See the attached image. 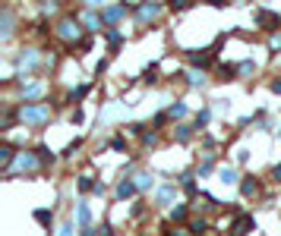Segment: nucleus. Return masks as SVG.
Listing matches in <instances>:
<instances>
[{"label": "nucleus", "mask_w": 281, "mask_h": 236, "mask_svg": "<svg viewBox=\"0 0 281 236\" xmlns=\"http://www.w3.org/2000/svg\"><path fill=\"white\" fill-rule=\"evenodd\" d=\"M240 189H243V195H259V183H256V177H246Z\"/></svg>", "instance_id": "9b49d317"}, {"label": "nucleus", "mask_w": 281, "mask_h": 236, "mask_svg": "<svg viewBox=\"0 0 281 236\" xmlns=\"http://www.w3.org/2000/svg\"><path fill=\"white\" fill-rule=\"evenodd\" d=\"M152 186V177H149V173H139V177H136V189H149Z\"/></svg>", "instance_id": "f3484780"}, {"label": "nucleus", "mask_w": 281, "mask_h": 236, "mask_svg": "<svg viewBox=\"0 0 281 236\" xmlns=\"http://www.w3.org/2000/svg\"><path fill=\"white\" fill-rule=\"evenodd\" d=\"M177 139H180V142H186V139H190V126H180V132H177Z\"/></svg>", "instance_id": "b1692460"}, {"label": "nucleus", "mask_w": 281, "mask_h": 236, "mask_svg": "<svg viewBox=\"0 0 281 236\" xmlns=\"http://www.w3.org/2000/svg\"><path fill=\"white\" fill-rule=\"evenodd\" d=\"M174 192H177V186H164L161 192H158V205H168V201L174 199Z\"/></svg>", "instance_id": "ddd939ff"}, {"label": "nucleus", "mask_w": 281, "mask_h": 236, "mask_svg": "<svg viewBox=\"0 0 281 236\" xmlns=\"http://www.w3.org/2000/svg\"><path fill=\"white\" fill-rule=\"evenodd\" d=\"M41 91H44V85H41V82H35V85H29V89L22 91V98H38Z\"/></svg>", "instance_id": "2eb2a0df"}, {"label": "nucleus", "mask_w": 281, "mask_h": 236, "mask_svg": "<svg viewBox=\"0 0 281 236\" xmlns=\"http://www.w3.org/2000/svg\"><path fill=\"white\" fill-rule=\"evenodd\" d=\"M89 220H92L89 205H79V224H82V227H89Z\"/></svg>", "instance_id": "dca6fc26"}, {"label": "nucleus", "mask_w": 281, "mask_h": 236, "mask_svg": "<svg viewBox=\"0 0 281 236\" xmlns=\"http://www.w3.org/2000/svg\"><path fill=\"white\" fill-rule=\"evenodd\" d=\"M212 60H215V57H212L209 51H205V54H193V63H196V66H209Z\"/></svg>", "instance_id": "4468645a"}, {"label": "nucleus", "mask_w": 281, "mask_h": 236, "mask_svg": "<svg viewBox=\"0 0 281 236\" xmlns=\"http://www.w3.org/2000/svg\"><path fill=\"white\" fill-rule=\"evenodd\" d=\"M158 13H161V6H155V3H145V6H139V19L142 22H149V19H158Z\"/></svg>", "instance_id": "423d86ee"}, {"label": "nucleus", "mask_w": 281, "mask_h": 236, "mask_svg": "<svg viewBox=\"0 0 281 236\" xmlns=\"http://www.w3.org/2000/svg\"><path fill=\"white\" fill-rule=\"evenodd\" d=\"M54 35L60 38V41H66V44L79 41V22H76V19H60L57 29H54Z\"/></svg>", "instance_id": "f03ea898"}, {"label": "nucleus", "mask_w": 281, "mask_h": 236, "mask_svg": "<svg viewBox=\"0 0 281 236\" xmlns=\"http://www.w3.org/2000/svg\"><path fill=\"white\" fill-rule=\"evenodd\" d=\"M79 189H82V192H89V189H95V183H92V177H82V180H79Z\"/></svg>", "instance_id": "4be33fe9"}, {"label": "nucleus", "mask_w": 281, "mask_h": 236, "mask_svg": "<svg viewBox=\"0 0 281 236\" xmlns=\"http://www.w3.org/2000/svg\"><path fill=\"white\" fill-rule=\"evenodd\" d=\"M16 63H19V70H35V63H38L35 51H22V57H19Z\"/></svg>", "instance_id": "39448f33"}, {"label": "nucleus", "mask_w": 281, "mask_h": 236, "mask_svg": "<svg viewBox=\"0 0 281 236\" xmlns=\"http://www.w3.org/2000/svg\"><path fill=\"white\" fill-rule=\"evenodd\" d=\"M209 117H212V113H209V110H199V117H196V123H199V126H205V123H209Z\"/></svg>", "instance_id": "5701e85b"}, {"label": "nucleus", "mask_w": 281, "mask_h": 236, "mask_svg": "<svg viewBox=\"0 0 281 236\" xmlns=\"http://www.w3.org/2000/svg\"><path fill=\"white\" fill-rule=\"evenodd\" d=\"M120 38H123L120 32H108V41H111V44H120Z\"/></svg>", "instance_id": "a878e982"}, {"label": "nucleus", "mask_w": 281, "mask_h": 236, "mask_svg": "<svg viewBox=\"0 0 281 236\" xmlns=\"http://www.w3.org/2000/svg\"><path fill=\"white\" fill-rule=\"evenodd\" d=\"M168 236H190V230H186V227H177V230H171Z\"/></svg>", "instance_id": "bb28decb"}, {"label": "nucleus", "mask_w": 281, "mask_h": 236, "mask_svg": "<svg viewBox=\"0 0 281 236\" xmlns=\"http://www.w3.org/2000/svg\"><path fill=\"white\" fill-rule=\"evenodd\" d=\"M253 227H256V220H253L250 214H237V220H234L231 230H234V236H243V233H250Z\"/></svg>", "instance_id": "20e7f679"}, {"label": "nucleus", "mask_w": 281, "mask_h": 236, "mask_svg": "<svg viewBox=\"0 0 281 236\" xmlns=\"http://www.w3.org/2000/svg\"><path fill=\"white\" fill-rule=\"evenodd\" d=\"M272 177H275L278 183H281V167H275V170H272Z\"/></svg>", "instance_id": "c85d7f7f"}, {"label": "nucleus", "mask_w": 281, "mask_h": 236, "mask_svg": "<svg viewBox=\"0 0 281 236\" xmlns=\"http://www.w3.org/2000/svg\"><path fill=\"white\" fill-rule=\"evenodd\" d=\"M19 120H22V123H32V126L44 123V120H51V104H25L22 110H19Z\"/></svg>", "instance_id": "f257e3e1"}, {"label": "nucleus", "mask_w": 281, "mask_h": 236, "mask_svg": "<svg viewBox=\"0 0 281 236\" xmlns=\"http://www.w3.org/2000/svg\"><path fill=\"white\" fill-rule=\"evenodd\" d=\"M205 230H209L205 220H193V224H190V233H205Z\"/></svg>", "instance_id": "a211bd4d"}, {"label": "nucleus", "mask_w": 281, "mask_h": 236, "mask_svg": "<svg viewBox=\"0 0 281 236\" xmlns=\"http://www.w3.org/2000/svg\"><path fill=\"white\" fill-rule=\"evenodd\" d=\"M133 192H136V183H126V180H123V183L117 186V199H130Z\"/></svg>", "instance_id": "f8f14e48"}, {"label": "nucleus", "mask_w": 281, "mask_h": 236, "mask_svg": "<svg viewBox=\"0 0 281 236\" xmlns=\"http://www.w3.org/2000/svg\"><path fill=\"white\" fill-rule=\"evenodd\" d=\"M123 13H126V3H123V6H108V10L101 13V19H108V22H114V19H120Z\"/></svg>", "instance_id": "1a4fd4ad"}, {"label": "nucleus", "mask_w": 281, "mask_h": 236, "mask_svg": "<svg viewBox=\"0 0 281 236\" xmlns=\"http://www.w3.org/2000/svg\"><path fill=\"white\" fill-rule=\"evenodd\" d=\"M35 167H38V158H35V154H25V151H22L16 161H13V167H10L6 173H13V170H22V173H25V170H35Z\"/></svg>", "instance_id": "7ed1b4c3"}, {"label": "nucleus", "mask_w": 281, "mask_h": 236, "mask_svg": "<svg viewBox=\"0 0 281 236\" xmlns=\"http://www.w3.org/2000/svg\"><path fill=\"white\" fill-rule=\"evenodd\" d=\"M218 177H221L224 186H234V183H237V170H234V167H221V170H218Z\"/></svg>", "instance_id": "6e6552de"}, {"label": "nucleus", "mask_w": 281, "mask_h": 236, "mask_svg": "<svg viewBox=\"0 0 281 236\" xmlns=\"http://www.w3.org/2000/svg\"><path fill=\"white\" fill-rule=\"evenodd\" d=\"M190 85H205V73H190Z\"/></svg>", "instance_id": "aec40b11"}, {"label": "nucleus", "mask_w": 281, "mask_h": 236, "mask_svg": "<svg viewBox=\"0 0 281 236\" xmlns=\"http://www.w3.org/2000/svg\"><path fill=\"white\" fill-rule=\"evenodd\" d=\"M13 161H16V151H13L10 145H3V148H0V164H3V170H10Z\"/></svg>", "instance_id": "0eeeda50"}, {"label": "nucleus", "mask_w": 281, "mask_h": 236, "mask_svg": "<svg viewBox=\"0 0 281 236\" xmlns=\"http://www.w3.org/2000/svg\"><path fill=\"white\" fill-rule=\"evenodd\" d=\"M168 117H186V104H174L168 110Z\"/></svg>", "instance_id": "6ab92c4d"}, {"label": "nucleus", "mask_w": 281, "mask_h": 236, "mask_svg": "<svg viewBox=\"0 0 281 236\" xmlns=\"http://www.w3.org/2000/svg\"><path fill=\"white\" fill-rule=\"evenodd\" d=\"M57 236H73V227H70V224H66V227H60V233H57Z\"/></svg>", "instance_id": "cd10ccee"}, {"label": "nucleus", "mask_w": 281, "mask_h": 236, "mask_svg": "<svg viewBox=\"0 0 281 236\" xmlns=\"http://www.w3.org/2000/svg\"><path fill=\"white\" fill-rule=\"evenodd\" d=\"M82 22L89 25V32H98V29H101V16H95V13H82Z\"/></svg>", "instance_id": "9d476101"}, {"label": "nucleus", "mask_w": 281, "mask_h": 236, "mask_svg": "<svg viewBox=\"0 0 281 236\" xmlns=\"http://www.w3.org/2000/svg\"><path fill=\"white\" fill-rule=\"evenodd\" d=\"M171 218H174V220H186V208H183V205H177V208L171 211Z\"/></svg>", "instance_id": "412c9836"}, {"label": "nucleus", "mask_w": 281, "mask_h": 236, "mask_svg": "<svg viewBox=\"0 0 281 236\" xmlns=\"http://www.w3.org/2000/svg\"><path fill=\"white\" fill-rule=\"evenodd\" d=\"M35 218L41 220V224H48V220H51V214H48V211H44V208H41V211H35Z\"/></svg>", "instance_id": "393cba45"}]
</instances>
